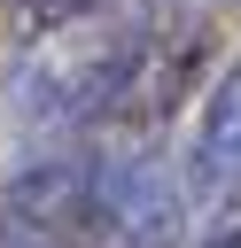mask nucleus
<instances>
[{"instance_id":"f257e3e1","label":"nucleus","mask_w":241,"mask_h":248,"mask_svg":"<svg viewBox=\"0 0 241 248\" xmlns=\"http://www.w3.org/2000/svg\"><path fill=\"white\" fill-rule=\"evenodd\" d=\"M241 194V62L218 78L194 147H187V178H179V209H218Z\"/></svg>"},{"instance_id":"7ed1b4c3","label":"nucleus","mask_w":241,"mask_h":248,"mask_svg":"<svg viewBox=\"0 0 241 248\" xmlns=\"http://www.w3.org/2000/svg\"><path fill=\"white\" fill-rule=\"evenodd\" d=\"M148 8V23H179L187 8H241V0H140Z\"/></svg>"},{"instance_id":"f03ea898","label":"nucleus","mask_w":241,"mask_h":248,"mask_svg":"<svg viewBox=\"0 0 241 248\" xmlns=\"http://www.w3.org/2000/svg\"><path fill=\"white\" fill-rule=\"evenodd\" d=\"M86 16H109V0H31L23 31H62V23H86Z\"/></svg>"}]
</instances>
